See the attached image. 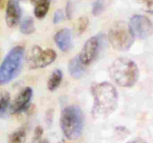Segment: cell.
I'll list each match as a JSON object with an SVG mask.
<instances>
[{
    "label": "cell",
    "instance_id": "cell-5",
    "mask_svg": "<svg viewBox=\"0 0 153 143\" xmlns=\"http://www.w3.org/2000/svg\"><path fill=\"white\" fill-rule=\"evenodd\" d=\"M108 40L114 49L119 51H127L132 46L134 36L129 26L126 22H117L111 27L108 32Z\"/></svg>",
    "mask_w": 153,
    "mask_h": 143
},
{
    "label": "cell",
    "instance_id": "cell-16",
    "mask_svg": "<svg viewBox=\"0 0 153 143\" xmlns=\"http://www.w3.org/2000/svg\"><path fill=\"white\" fill-rule=\"evenodd\" d=\"M10 104V94L8 92L0 94V118H4Z\"/></svg>",
    "mask_w": 153,
    "mask_h": 143
},
{
    "label": "cell",
    "instance_id": "cell-8",
    "mask_svg": "<svg viewBox=\"0 0 153 143\" xmlns=\"http://www.w3.org/2000/svg\"><path fill=\"white\" fill-rule=\"evenodd\" d=\"M101 45V38L98 35L90 37L84 45L79 58L85 66L91 64L97 57Z\"/></svg>",
    "mask_w": 153,
    "mask_h": 143
},
{
    "label": "cell",
    "instance_id": "cell-15",
    "mask_svg": "<svg viewBox=\"0 0 153 143\" xmlns=\"http://www.w3.org/2000/svg\"><path fill=\"white\" fill-rule=\"evenodd\" d=\"M26 139V131L24 128H19L13 131L8 136L7 143H24Z\"/></svg>",
    "mask_w": 153,
    "mask_h": 143
},
{
    "label": "cell",
    "instance_id": "cell-11",
    "mask_svg": "<svg viewBox=\"0 0 153 143\" xmlns=\"http://www.w3.org/2000/svg\"><path fill=\"white\" fill-rule=\"evenodd\" d=\"M55 43L63 52H67L72 47V33L69 28H62L54 37Z\"/></svg>",
    "mask_w": 153,
    "mask_h": 143
},
{
    "label": "cell",
    "instance_id": "cell-18",
    "mask_svg": "<svg viewBox=\"0 0 153 143\" xmlns=\"http://www.w3.org/2000/svg\"><path fill=\"white\" fill-rule=\"evenodd\" d=\"M144 11L153 13V0H136Z\"/></svg>",
    "mask_w": 153,
    "mask_h": 143
},
{
    "label": "cell",
    "instance_id": "cell-22",
    "mask_svg": "<svg viewBox=\"0 0 153 143\" xmlns=\"http://www.w3.org/2000/svg\"><path fill=\"white\" fill-rule=\"evenodd\" d=\"M64 13L61 10H58L55 11V14H54V17H53V22L55 24H58L59 22H61V21L64 19Z\"/></svg>",
    "mask_w": 153,
    "mask_h": 143
},
{
    "label": "cell",
    "instance_id": "cell-6",
    "mask_svg": "<svg viewBox=\"0 0 153 143\" xmlns=\"http://www.w3.org/2000/svg\"><path fill=\"white\" fill-rule=\"evenodd\" d=\"M57 54L53 49H43L40 46H34L28 55V64L31 69L43 68L52 64Z\"/></svg>",
    "mask_w": 153,
    "mask_h": 143
},
{
    "label": "cell",
    "instance_id": "cell-1",
    "mask_svg": "<svg viewBox=\"0 0 153 143\" xmlns=\"http://www.w3.org/2000/svg\"><path fill=\"white\" fill-rule=\"evenodd\" d=\"M91 91L94 97L91 110L93 118L104 119L114 112L118 103V93L111 83L102 82L94 84Z\"/></svg>",
    "mask_w": 153,
    "mask_h": 143
},
{
    "label": "cell",
    "instance_id": "cell-10",
    "mask_svg": "<svg viewBox=\"0 0 153 143\" xmlns=\"http://www.w3.org/2000/svg\"><path fill=\"white\" fill-rule=\"evenodd\" d=\"M20 0H8L6 7L5 19L7 26L15 27L20 20L22 10H21Z\"/></svg>",
    "mask_w": 153,
    "mask_h": 143
},
{
    "label": "cell",
    "instance_id": "cell-2",
    "mask_svg": "<svg viewBox=\"0 0 153 143\" xmlns=\"http://www.w3.org/2000/svg\"><path fill=\"white\" fill-rule=\"evenodd\" d=\"M112 80L121 87H131L137 82L139 70L137 64L131 59L120 57L112 62L109 67Z\"/></svg>",
    "mask_w": 153,
    "mask_h": 143
},
{
    "label": "cell",
    "instance_id": "cell-21",
    "mask_svg": "<svg viewBox=\"0 0 153 143\" xmlns=\"http://www.w3.org/2000/svg\"><path fill=\"white\" fill-rule=\"evenodd\" d=\"M43 127H40V126H37V127L35 128V130H34V137H33V142H37L38 141H40V138L42 137V135H43Z\"/></svg>",
    "mask_w": 153,
    "mask_h": 143
},
{
    "label": "cell",
    "instance_id": "cell-24",
    "mask_svg": "<svg viewBox=\"0 0 153 143\" xmlns=\"http://www.w3.org/2000/svg\"><path fill=\"white\" fill-rule=\"evenodd\" d=\"M127 143H148V142H146V141L140 139V138H136V139H132V140L128 141Z\"/></svg>",
    "mask_w": 153,
    "mask_h": 143
},
{
    "label": "cell",
    "instance_id": "cell-7",
    "mask_svg": "<svg viewBox=\"0 0 153 143\" xmlns=\"http://www.w3.org/2000/svg\"><path fill=\"white\" fill-rule=\"evenodd\" d=\"M130 30L134 37L140 39L147 38L153 33V25L150 19L143 15H134L131 18L128 24Z\"/></svg>",
    "mask_w": 153,
    "mask_h": 143
},
{
    "label": "cell",
    "instance_id": "cell-17",
    "mask_svg": "<svg viewBox=\"0 0 153 143\" xmlns=\"http://www.w3.org/2000/svg\"><path fill=\"white\" fill-rule=\"evenodd\" d=\"M20 31L23 34H30L34 31V21L31 17H26L20 24Z\"/></svg>",
    "mask_w": 153,
    "mask_h": 143
},
{
    "label": "cell",
    "instance_id": "cell-4",
    "mask_svg": "<svg viewBox=\"0 0 153 143\" xmlns=\"http://www.w3.org/2000/svg\"><path fill=\"white\" fill-rule=\"evenodd\" d=\"M24 57V49L15 46L7 54L0 65V85H5L13 80L21 70Z\"/></svg>",
    "mask_w": 153,
    "mask_h": 143
},
{
    "label": "cell",
    "instance_id": "cell-23",
    "mask_svg": "<svg viewBox=\"0 0 153 143\" xmlns=\"http://www.w3.org/2000/svg\"><path fill=\"white\" fill-rule=\"evenodd\" d=\"M66 11H67V16L70 19L71 17L72 13V5L70 2H68V4H67V7H66Z\"/></svg>",
    "mask_w": 153,
    "mask_h": 143
},
{
    "label": "cell",
    "instance_id": "cell-20",
    "mask_svg": "<svg viewBox=\"0 0 153 143\" xmlns=\"http://www.w3.org/2000/svg\"><path fill=\"white\" fill-rule=\"evenodd\" d=\"M89 20L87 17L83 16V17L79 18V21H78V31L79 33H82L85 29L87 28L88 25Z\"/></svg>",
    "mask_w": 153,
    "mask_h": 143
},
{
    "label": "cell",
    "instance_id": "cell-9",
    "mask_svg": "<svg viewBox=\"0 0 153 143\" xmlns=\"http://www.w3.org/2000/svg\"><path fill=\"white\" fill-rule=\"evenodd\" d=\"M33 91L30 87H26L22 90L16 96L10 106V112L11 114H19L25 112L29 106L30 101L32 97Z\"/></svg>",
    "mask_w": 153,
    "mask_h": 143
},
{
    "label": "cell",
    "instance_id": "cell-14",
    "mask_svg": "<svg viewBox=\"0 0 153 143\" xmlns=\"http://www.w3.org/2000/svg\"><path fill=\"white\" fill-rule=\"evenodd\" d=\"M62 72L61 70H55L51 76H49V79L48 80V88L50 91H54L61 84L62 80Z\"/></svg>",
    "mask_w": 153,
    "mask_h": 143
},
{
    "label": "cell",
    "instance_id": "cell-3",
    "mask_svg": "<svg viewBox=\"0 0 153 143\" xmlns=\"http://www.w3.org/2000/svg\"><path fill=\"white\" fill-rule=\"evenodd\" d=\"M61 128L64 136L70 140L80 137L85 124L83 112L75 105L64 108L61 115Z\"/></svg>",
    "mask_w": 153,
    "mask_h": 143
},
{
    "label": "cell",
    "instance_id": "cell-19",
    "mask_svg": "<svg viewBox=\"0 0 153 143\" xmlns=\"http://www.w3.org/2000/svg\"><path fill=\"white\" fill-rule=\"evenodd\" d=\"M103 10H104V1L103 0H96L93 5V14L94 16H99L102 13Z\"/></svg>",
    "mask_w": 153,
    "mask_h": 143
},
{
    "label": "cell",
    "instance_id": "cell-12",
    "mask_svg": "<svg viewBox=\"0 0 153 143\" xmlns=\"http://www.w3.org/2000/svg\"><path fill=\"white\" fill-rule=\"evenodd\" d=\"M85 67V66L81 62L78 55L70 60L68 64V70L71 76L75 79H79L83 75Z\"/></svg>",
    "mask_w": 153,
    "mask_h": 143
},
{
    "label": "cell",
    "instance_id": "cell-13",
    "mask_svg": "<svg viewBox=\"0 0 153 143\" xmlns=\"http://www.w3.org/2000/svg\"><path fill=\"white\" fill-rule=\"evenodd\" d=\"M51 0H37L34 7V15L38 19L45 17L47 14Z\"/></svg>",
    "mask_w": 153,
    "mask_h": 143
},
{
    "label": "cell",
    "instance_id": "cell-25",
    "mask_svg": "<svg viewBox=\"0 0 153 143\" xmlns=\"http://www.w3.org/2000/svg\"><path fill=\"white\" fill-rule=\"evenodd\" d=\"M37 143H47V142H46L45 140H43V141H38Z\"/></svg>",
    "mask_w": 153,
    "mask_h": 143
},
{
    "label": "cell",
    "instance_id": "cell-26",
    "mask_svg": "<svg viewBox=\"0 0 153 143\" xmlns=\"http://www.w3.org/2000/svg\"><path fill=\"white\" fill-rule=\"evenodd\" d=\"M33 1H34V0H33ZM35 1H37V0H35Z\"/></svg>",
    "mask_w": 153,
    "mask_h": 143
}]
</instances>
